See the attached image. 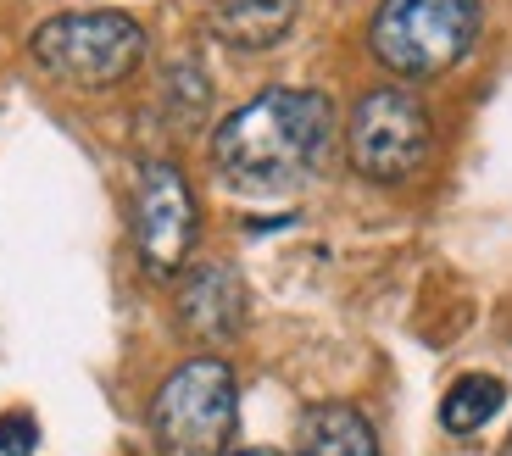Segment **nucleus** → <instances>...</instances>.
Masks as SVG:
<instances>
[{"instance_id": "6", "label": "nucleus", "mask_w": 512, "mask_h": 456, "mask_svg": "<svg viewBox=\"0 0 512 456\" xmlns=\"http://www.w3.org/2000/svg\"><path fill=\"white\" fill-rule=\"evenodd\" d=\"M128 228H134V256L151 279H179L201 240V201H195L184 167L140 162L134 173V195H128Z\"/></svg>"}, {"instance_id": "8", "label": "nucleus", "mask_w": 512, "mask_h": 456, "mask_svg": "<svg viewBox=\"0 0 512 456\" xmlns=\"http://www.w3.org/2000/svg\"><path fill=\"white\" fill-rule=\"evenodd\" d=\"M301 17V0H206V28L212 39H223L229 51H273L284 45Z\"/></svg>"}, {"instance_id": "7", "label": "nucleus", "mask_w": 512, "mask_h": 456, "mask_svg": "<svg viewBox=\"0 0 512 456\" xmlns=\"http://www.w3.org/2000/svg\"><path fill=\"white\" fill-rule=\"evenodd\" d=\"M173 312H179V329L201 345H229L245 329V279L229 262H201L179 273V295H173Z\"/></svg>"}, {"instance_id": "3", "label": "nucleus", "mask_w": 512, "mask_h": 456, "mask_svg": "<svg viewBox=\"0 0 512 456\" xmlns=\"http://www.w3.org/2000/svg\"><path fill=\"white\" fill-rule=\"evenodd\" d=\"M151 39L128 12H62L28 34V56L51 84L101 95L140 73Z\"/></svg>"}, {"instance_id": "14", "label": "nucleus", "mask_w": 512, "mask_h": 456, "mask_svg": "<svg viewBox=\"0 0 512 456\" xmlns=\"http://www.w3.org/2000/svg\"><path fill=\"white\" fill-rule=\"evenodd\" d=\"M496 456H512V429H507V440H501V451Z\"/></svg>"}, {"instance_id": "1", "label": "nucleus", "mask_w": 512, "mask_h": 456, "mask_svg": "<svg viewBox=\"0 0 512 456\" xmlns=\"http://www.w3.org/2000/svg\"><path fill=\"white\" fill-rule=\"evenodd\" d=\"M334 151V101L323 89L273 84L212 128V167L240 190H295Z\"/></svg>"}, {"instance_id": "2", "label": "nucleus", "mask_w": 512, "mask_h": 456, "mask_svg": "<svg viewBox=\"0 0 512 456\" xmlns=\"http://www.w3.org/2000/svg\"><path fill=\"white\" fill-rule=\"evenodd\" d=\"M485 34V6L479 0H379L368 23V45L384 73L401 84H435L451 67L474 56Z\"/></svg>"}, {"instance_id": "9", "label": "nucleus", "mask_w": 512, "mask_h": 456, "mask_svg": "<svg viewBox=\"0 0 512 456\" xmlns=\"http://www.w3.org/2000/svg\"><path fill=\"white\" fill-rule=\"evenodd\" d=\"M295 456H379V434H373V423H368L362 406L318 401V406L301 412Z\"/></svg>"}, {"instance_id": "12", "label": "nucleus", "mask_w": 512, "mask_h": 456, "mask_svg": "<svg viewBox=\"0 0 512 456\" xmlns=\"http://www.w3.org/2000/svg\"><path fill=\"white\" fill-rule=\"evenodd\" d=\"M34 451H39L34 412H0V456H34Z\"/></svg>"}, {"instance_id": "5", "label": "nucleus", "mask_w": 512, "mask_h": 456, "mask_svg": "<svg viewBox=\"0 0 512 456\" xmlns=\"http://www.w3.org/2000/svg\"><path fill=\"white\" fill-rule=\"evenodd\" d=\"M435 117L407 84L368 89L346 117V162L368 184H407L429 167Z\"/></svg>"}, {"instance_id": "13", "label": "nucleus", "mask_w": 512, "mask_h": 456, "mask_svg": "<svg viewBox=\"0 0 512 456\" xmlns=\"http://www.w3.org/2000/svg\"><path fill=\"white\" fill-rule=\"evenodd\" d=\"M234 456H279V451H268V445H251V451H234Z\"/></svg>"}, {"instance_id": "4", "label": "nucleus", "mask_w": 512, "mask_h": 456, "mask_svg": "<svg viewBox=\"0 0 512 456\" xmlns=\"http://www.w3.org/2000/svg\"><path fill=\"white\" fill-rule=\"evenodd\" d=\"M240 423V384L223 356H190L151 395L156 456H229Z\"/></svg>"}, {"instance_id": "11", "label": "nucleus", "mask_w": 512, "mask_h": 456, "mask_svg": "<svg viewBox=\"0 0 512 456\" xmlns=\"http://www.w3.org/2000/svg\"><path fill=\"white\" fill-rule=\"evenodd\" d=\"M162 112L179 134H190V128L206 123V112H212V84H206L201 62L184 56V62H173L162 73Z\"/></svg>"}, {"instance_id": "10", "label": "nucleus", "mask_w": 512, "mask_h": 456, "mask_svg": "<svg viewBox=\"0 0 512 456\" xmlns=\"http://www.w3.org/2000/svg\"><path fill=\"white\" fill-rule=\"evenodd\" d=\"M507 406V384L490 373H462L440 401V429L446 434H479L490 418Z\"/></svg>"}]
</instances>
